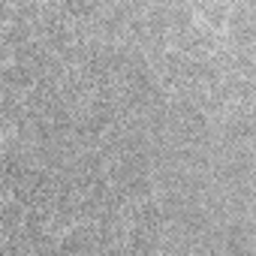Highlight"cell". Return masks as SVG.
Listing matches in <instances>:
<instances>
[{
  "mask_svg": "<svg viewBox=\"0 0 256 256\" xmlns=\"http://www.w3.org/2000/svg\"><path fill=\"white\" fill-rule=\"evenodd\" d=\"M184 46H187L190 52H208V48H211V40H208L205 34H199V30H187Z\"/></svg>",
  "mask_w": 256,
  "mask_h": 256,
  "instance_id": "cell-2",
  "label": "cell"
},
{
  "mask_svg": "<svg viewBox=\"0 0 256 256\" xmlns=\"http://www.w3.org/2000/svg\"><path fill=\"white\" fill-rule=\"evenodd\" d=\"M226 133H229V139H250L253 136V120L250 118H235Z\"/></svg>",
  "mask_w": 256,
  "mask_h": 256,
  "instance_id": "cell-1",
  "label": "cell"
}]
</instances>
